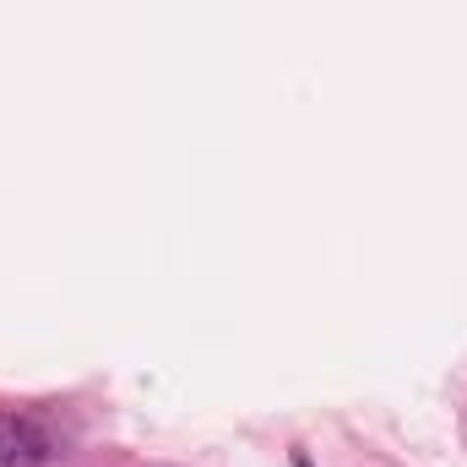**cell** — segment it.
I'll return each mask as SVG.
<instances>
[{"instance_id": "obj_1", "label": "cell", "mask_w": 467, "mask_h": 467, "mask_svg": "<svg viewBox=\"0 0 467 467\" xmlns=\"http://www.w3.org/2000/svg\"><path fill=\"white\" fill-rule=\"evenodd\" d=\"M49 457H55V441L33 419L0 413V467H49Z\"/></svg>"}, {"instance_id": "obj_2", "label": "cell", "mask_w": 467, "mask_h": 467, "mask_svg": "<svg viewBox=\"0 0 467 467\" xmlns=\"http://www.w3.org/2000/svg\"><path fill=\"white\" fill-rule=\"evenodd\" d=\"M294 467H310V462H305V457H294Z\"/></svg>"}]
</instances>
